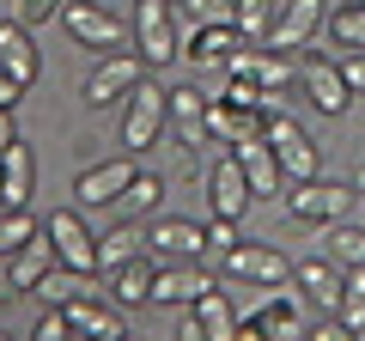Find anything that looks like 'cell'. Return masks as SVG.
I'll list each match as a JSON object with an SVG mask.
<instances>
[{
  "label": "cell",
  "mask_w": 365,
  "mask_h": 341,
  "mask_svg": "<svg viewBox=\"0 0 365 341\" xmlns=\"http://www.w3.org/2000/svg\"><path fill=\"white\" fill-rule=\"evenodd\" d=\"M177 6H182L189 19H195V25H213V19H232V6H237V0H177Z\"/></svg>",
  "instance_id": "35"
},
{
  "label": "cell",
  "mask_w": 365,
  "mask_h": 341,
  "mask_svg": "<svg viewBox=\"0 0 365 341\" xmlns=\"http://www.w3.org/2000/svg\"><path fill=\"white\" fill-rule=\"evenodd\" d=\"M153 275H158V263H153V250H146V256H134V263H122L110 275V299L116 305H153Z\"/></svg>",
  "instance_id": "25"
},
{
  "label": "cell",
  "mask_w": 365,
  "mask_h": 341,
  "mask_svg": "<svg viewBox=\"0 0 365 341\" xmlns=\"http://www.w3.org/2000/svg\"><path fill=\"white\" fill-rule=\"evenodd\" d=\"M79 292H91L86 287V268H67V263H55L49 275L37 280V299H49V305H67V299H79Z\"/></svg>",
  "instance_id": "30"
},
{
  "label": "cell",
  "mask_w": 365,
  "mask_h": 341,
  "mask_svg": "<svg viewBox=\"0 0 365 341\" xmlns=\"http://www.w3.org/2000/svg\"><path fill=\"white\" fill-rule=\"evenodd\" d=\"M201 183H207V213H225V220H244V208L256 201V189H250V177H244V165H237L232 146L207 165Z\"/></svg>",
  "instance_id": "6"
},
{
  "label": "cell",
  "mask_w": 365,
  "mask_h": 341,
  "mask_svg": "<svg viewBox=\"0 0 365 341\" xmlns=\"http://www.w3.org/2000/svg\"><path fill=\"white\" fill-rule=\"evenodd\" d=\"M323 25H329V6H323V0H280V19H274L268 43L292 55V49H304Z\"/></svg>",
  "instance_id": "15"
},
{
  "label": "cell",
  "mask_w": 365,
  "mask_h": 341,
  "mask_svg": "<svg viewBox=\"0 0 365 341\" xmlns=\"http://www.w3.org/2000/svg\"><path fill=\"white\" fill-rule=\"evenodd\" d=\"M329 263H341V268H365V232H359V225H347V220L329 225Z\"/></svg>",
  "instance_id": "31"
},
{
  "label": "cell",
  "mask_w": 365,
  "mask_h": 341,
  "mask_svg": "<svg viewBox=\"0 0 365 341\" xmlns=\"http://www.w3.org/2000/svg\"><path fill=\"white\" fill-rule=\"evenodd\" d=\"M237 244V220H225V213H207V250H232Z\"/></svg>",
  "instance_id": "37"
},
{
  "label": "cell",
  "mask_w": 365,
  "mask_h": 341,
  "mask_svg": "<svg viewBox=\"0 0 365 341\" xmlns=\"http://www.w3.org/2000/svg\"><path fill=\"white\" fill-rule=\"evenodd\" d=\"M43 232H49V244H55V263H67V268H86V275H98V232H91V225L79 220L73 208L49 213V220H43Z\"/></svg>",
  "instance_id": "8"
},
{
  "label": "cell",
  "mask_w": 365,
  "mask_h": 341,
  "mask_svg": "<svg viewBox=\"0 0 365 341\" xmlns=\"http://www.w3.org/2000/svg\"><path fill=\"white\" fill-rule=\"evenodd\" d=\"M177 335H182V341H207V329H201L195 305H182V323H177Z\"/></svg>",
  "instance_id": "40"
},
{
  "label": "cell",
  "mask_w": 365,
  "mask_h": 341,
  "mask_svg": "<svg viewBox=\"0 0 365 341\" xmlns=\"http://www.w3.org/2000/svg\"><path fill=\"white\" fill-rule=\"evenodd\" d=\"M353 189H359V195H365V165H359V170H353Z\"/></svg>",
  "instance_id": "42"
},
{
  "label": "cell",
  "mask_w": 365,
  "mask_h": 341,
  "mask_svg": "<svg viewBox=\"0 0 365 341\" xmlns=\"http://www.w3.org/2000/svg\"><path fill=\"white\" fill-rule=\"evenodd\" d=\"M158 201H165V183H158L153 170H134V183H128V195H122V208H128V213H153Z\"/></svg>",
  "instance_id": "33"
},
{
  "label": "cell",
  "mask_w": 365,
  "mask_h": 341,
  "mask_svg": "<svg viewBox=\"0 0 365 341\" xmlns=\"http://www.w3.org/2000/svg\"><path fill=\"white\" fill-rule=\"evenodd\" d=\"M122 104H128V110H122V146H128V153L158 146V134L170 128V92H158L153 79H140Z\"/></svg>",
  "instance_id": "1"
},
{
  "label": "cell",
  "mask_w": 365,
  "mask_h": 341,
  "mask_svg": "<svg viewBox=\"0 0 365 341\" xmlns=\"http://www.w3.org/2000/svg\"><path fill=\"white\" fill-rule=\"evenodd\" d=\"M134 256H146V225L140 220H122V225H110V232L98 238V268H104V275H116Z\"/></svg>",
  "instance_id": "24"
},
{
  "label": "cell",
  "mask_w": 365,
  "mask_h": 341,
  "mask_svg": "<svg viewBox=\"0 0 365 341\" xmlns=\"http://www.w3.org/2000/svg\"><path fill=\"white\" fill-rule=\"evenodd\" d=\"M323 31L341 43V49H365V6H359V0H341Z\"/></svg>",
  "instance_id": "29"
},
{
  "label": "cell",
  "mask_w": 365,
  "mask_h": 341,
  "mask_svg": "<svg viewBox=\"0 0 365 341\" xmlns=\"http://www.w3.org/2000/svg\"><path fill=\"white\" fill-rule=\"evenodd\" d=\"M43 225L31 220V208H0V256H13L19 244H31Z\"/></svg>",
  "instance_id": "32"
},
{
  "label": "cell",
  "mask_w": 365,
  "mask_h": 341,
  "mask_svg": "<svg viewBox=\"0 0 365 341\" xmlns=\"http://www.w3.org/2000/svg\"><path fill=\"white\" fill-rule=\"evenodd\" d=\"M213 287V275H201L195 263H158L153 275V305H195Z\"/></svg>",
  "instance_id": "22"
},
{
  "label": "cell",
  "mask_w": 365,
  "mask_h": 341,
  "mask_svg": "<svg viewBox=\"0 0 365 341\" xmlns=\"http://www.w3.org/2000/svg\"><path fill=\"white\" fill-rule=\"evenodd\" d=\"M61 25L73 31V43H86V49H104V55H116L122 49V19L116 13H104L98 0H61Z\"/></svg>",
  "instance_id": "7"
},
{
  "label": "cell",
  "mask_w": 365,
  "mask_h": 341,
  "mask_svg": "<svg viewBox=\"0 0 365 341\" xmlns=\"http://www.w3.org/2000/svg\"><path fill=\"white\" fill-rule=\"evenodd\" d=\"M140 79H146V61H140V55H122V49H116V55H104V61L91 67V79H86V104H91V110H104L110 98H128Z\"/></svg>",
  "instance_id": "13"
},
{
  "label": "cell",
  "mask_w": 365,
  "mask_h": 341,
  "mask_svg": "<svg viewBox=\"0 0 365 341\" xmlns=\"http://www.w3.org/2000/svg\"><path fill=\"white\" fill-rule=\"evenodd\" d=\"M341 73H347V86H353V98H365V49H353L347 61H341Z\"/></svg>",
  "instance_id": "38"
},
{
  "label": "cell",
  "mask_w": 365,
  "mask_h": 341,
  "mask_svg": "<svg viewBox=\"0 0 365 341\" xmlns=\"http://www.w3.org/2000/svg\"><path fill=\"white\" fill-rule=\"evenodd\" d=\"M207 104H213V98L195 92V86H177V92H170V134H177L189 153H201V146L213 141V134H207Z\"/></svg>",
  "instance_id": "18"
},
{
  "label": "cell",
  "mask_w": 365,
  "mask_h": 341,
  "mask_svg": "<svg viewBox=\"0 0 365 341\" xmlns=\"http://www.w3.org/2000/svg\"><path fill=\"white\" fill-rule=\"evenodd\" d=\"M73 335V323H67V305H49V311L37 317V341H67Z\"/></svg>",
  "instance_id": "36"
},
{
  "label": "cell",
  "mask_w": 365,
  "mask_h": 341,
  "mask_svg": "<svg viewBox=\"0 0 365 341\" xmlns=\"http://www.w3.org/2000/svg\"><path fill=\"white\" fill-rule=\"evenodd\" d=\"M225 275L250 280V287H280V280H292V263L274 244H250V238H237V244L225 250Z\"/></svg>",
  "instance_id": "10"
},
{
  "label": "cell",
  "mask_w": 365,
  "mask_h": 341,
  "mask_svg": "<svg viewBox=\"0 0 365 341\" xmlns=\"http://www.w3.org/2000/svg\"><path fill=\"white\" fill-rule=\"evenodd\" d=\"M13 19L37 31L43 19H61V0H13Z\"/></svg>",
  "instance_id": "34"
},
{
  "label": "cell",
  "mask_w": 365,
  "mask_h": 341,
  "mask_svg": "<svg viewBox=\"0 0 365 341\" xmlns=\"http://www.w3.org/2000/svg\"><path fill=\"white\" fill-rule=\"evenodd\" d=\"M244 43V31L232 25V19H213V25H195L189 31V43H182V55L195 67H225L232 61V49Z\"/></svg>",
  "instance_id": "20"
},
{
  "label": "cell",
  "mask_w": 365,
  "mask_h": 341,
  "mask_svg": "<svg viewBox=\"0 0 365 341\" xmlns=\"http://www.w3.org/2000/svg\"><path fill=\"white\" fill-rule=\"evenodd\" d=\"M347 208H353V189L329 183V177H304V183H292V195H287V213L299 225H335V220H347Z\"/></svg>",
  "instance_id": "4"
},
{
  "label": "cell",
  "mask_w": 365,
  "mask_h": 341,
  "mask_svg": "<svg viewBox=\"0 0 365 341\" xmlns=\"http://www.w3.org/2000/svg\"><path fill=\"white\" fill-rule=\"evenodd\" d=\"M225 73L256 79L262 92H287L292 79H299V61H292L287 49H274V43H237L232 61H225Z\"/></svg>",
  "instance_id": "5"
},
{
  "label": "cell",
  "mask_w": 365,
  "mask_h": 341,
  "mask_svg": "<svg viewBox=\"0 0 365 341\" xmlns=\"http://www.w3.org/2000/svg\"><path fill=\"white\" fill-rule=\"evenodd\" d=\"M0 263H6V292H37V280L49 275L55 268V244H49V232H37L31 238V244H19L13 256H0Z\"/></svg>",
  "instance_id": "16"
},
{
  "label": "cell",
  "mask_w": 365,
  "mask_h": 341,
  "mask_svg": "<svg viewBox=\"0 0 365 341\" xmlns=\"http://www.w3.org/2000/svg\"><path fill=\"white\" fill-rule=\"evenodd\" d=\"M299 86H304V98H311L323 116H347L353 86H347V73H341V61H329V55H304V61H299Z\"/></svg>",
  "instance_id": "9"
},
{
  "label": "cell",
  "mask_w": 365,
  "mask_h": 341,
  "mask_svg": "<svg viewBox=\"0 0 365 341\" xmlns=\"http://www.w3.org/2000/svg\"><path fill=\"white\" fill-rule=\"evenodd\" d=\"M134 153L128 158H104V165H86L73 177V201L79 208H110V201H122L128 195V183H134Z\"/></svg>",
  "instance_id": "11"
},
{
  "label": "cell",
  "mask_w": 365,
  "mask_h": 341,
  "mask_svg": "<svg viewBox=\"0 0 365 341\" xmlns=\"http://www.w3.org/2000/svg\"><path fill=\"white\" fill-rule=\"evenodd\" d=\"M359 6H365V0H359Z\"/></svg>",
  "instance_id": "43"
},
{
  "label": "cell",
  "mask_w": 365,
  "mask_h": 341,
  "mask_svg": "<svg viewBox=\"0 0 365 341\" xmlns=\"http://www.w3.org/2000/svg\"><path fill=\"white\" fill-rule=\"evenodd\" d=\"M67 323H73V335H98V341H122V335H128L122 311H116V305H104V299H91V292L67 299Z\"/></svg>",
  "instance_id": "23"
},
{
  "label": "cell",
  "mask_w": 365,
  "mask_h": 341,
  "mask_svg": "<svg viewBox=\"0 0 365 341\" xmlns=\"http://www.w3.org/2000/svg\"><path fill=\"white\" fill-rule=\"evenodd\" d=\"M335 317L353 329V335H365V268H341V305Z\"/></svg>",
  "instance_id": "28"
},
{
  "label": "cell",
  "mask_w": 365,
  "mask_h": 341,
  "mask_svg": "<svg viewBox=\"0 0 365 341\" xmlns=\"http://www.w3.org/2000/svg\"><path fill=\"white\" fill-rule=\"evenodd\" d=\"M262 134H268V146L280 153V170H287V183H304V177H317V170H323V153H317V141H311V134H304L299 122L287 116V110H268Z\"/></svg>",
  "instance_id": "3"
},
{
  "label": "cell",
  "mask_w": 365,
  "mask_h": 341,
  "mask_svg": "<svg viewBox=\"0 0 365 341\" xmlns=\"http://www.w3.org/2000/svg\"><path fill=\"white\" fill-rule=\"evenodd\" d=\"M25 92H31V86H19V79L0 67V110H19V104H25Z\"/></svg>",
  "instance_id": "39"
},
{
  "label": "cell",
  "mask_w": 365,
  "mask_h": 341,
  "mask_svg": "<svg viewBox=\"0 0 365 341\" xmlns=\"http://www.w3.org/2000/svg\"><path fill=\"white\" fill-rule=\"evenodd\" d=\"M232 153H237V165H244L256 201H274L287 189V170H280V153L268 146V134H244V141H232Z\"/></svg>",
  "instance_id": "14"
},
{
  "label": "cell",
  "mask_w": 365,
  "mask_h": 341,
  "mask_svg": "<svg viewBox=\"0 0 365 341\" xmlns=\"http://www.w3.org/2000/svg\"><path fill=\"white\" fill-rule=\"evenodd\" d=\"M170 6H177V0H134V49H140L146 67H170L182 55Z\"/></svg>",
  "instance_id": "2"
},
{
  "label": "cell",
  "mask_w": 365,
  "mask_h": 341,
  "mask_svg": "<svg viewBox=\"0 0 365 341\" xmlns=\"http://www.w3.org/2000/svg\"><path fill=\"white\" fill-rule=\"evenodd\" d=\"M31 195H37V153L13 141L0 153V208H31Z\"/></svg>",
  "instance_id": "17"
},
{
  "label": "cell",
  "mask_w": 365,
  "mask_h": 341,
  "mask_svg": "<svg viewBox=\"0 0 365 341\" xmlns=\"http://www.w3.org/2000/svg\"><path fill=\"white\" fill-rule=\"evenodd\" d=\"M292 287H299L304 305H317V311H335V305H341V263L311 256V263L292 268Z\"/></svg>",
  "instance_id": "21"
},
{
  "label": "cell",
  "mask_w": 365,
  "mask_h": 341,
  "mask_svg": "<svg viewBox=\"0 0 365 341\" xmlns=\"http://www.w3.org/2000/svg\"><path fill=\"white\" fill-rule=\"evenodd\" d=\"M13 141H19V134H13V110H0V153H6Z\"/></svg>",
  "instance_id": "41"
},
{
  "label": "cell",
  "mask_w": 365,
  "mask_h": 341,
  "mask_svg": "<svg viewBox=\"0 0 365 341\" xmlns=\"http://www.w3.org/2000/svg\"><path fill=\"white\" fill-rule=\"evenodd\" d=\"M146 250H153V263H195L207 250V225L201 220H153L146 225Z\"/></svg>",
  "instance_id": "12"
},
{
  "label": "cell",
  "mask_w": 365,
  "mask_h": 341,
  "mask_svg": "<svg viewBox=\"0 0 365 341\" xmlns=\"http://www.w3.org/2000/svg\"><path fill=\"white\" fill-rule=\"evenodd\" d=\"M195 317H201V329H207V341H232L237 335V311H232V299H225L220 287H207L195 299Z\"/></svg>",
  "instance_id": "26"
},
{
  "label": "cell",
  "mask_w": 365,
  "mask_h": 341,
  "mask_svg": "<svg viewBox=\"0 0 365 341\" xmlns=\"http://www.w3.org/2000/svg\"><path fill=\"white\" fill-rule=\"evenodd\" d=\"M274 19H280V0H237L232 6V25L244 31V43H268Z\"/></svg>",
  "instance_id": "27"
},
{
  "label": "cell",
  "mask_w": 365,
  "mask_h": 341,
  "mask_svg": "<svg viewBox=\"0 0 365 341\" xmlns=\"http://www.w3.org/2000/svg\"><path fill=\"white\" fill-rule=\"evenodd\" d=\"M0 67H6L19 86H37L43 55H37V43H31V25H19V19H0Z\"/></svg>",
  "instance_id": "19"
}]
</instances>
